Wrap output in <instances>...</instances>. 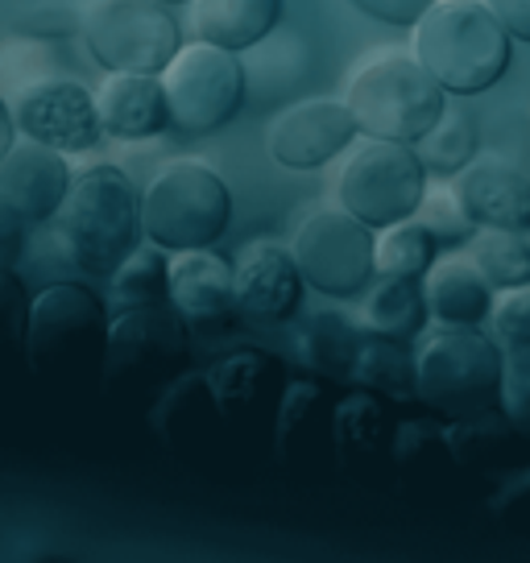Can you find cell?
<instances>
[{
	"mask_svg": "<svg viewBox=\"0 0 530 563\" xmlns=\"http://www.w3.org/2000/svg\"><path fill=\"white\" fill-rule=\"evenodd\" d=\"M232 224V191L212 162L170 158L142 191V229L166 253L216 249Z\"/></svg>",
	"mask_w": 530,
	"mask_h": 563,
	"instance_id": "7",
	"label": "cell"
},
{
	"mask_svg": "<svg viewBox=\"0 0 530 563\" xmlns=\"http://www.w3.org/2000/svg\"><path fill=\"white\" fill-rule=\"evenodd\" d=\"M373 245H377V232L340 203L307 211L290 236V253L299 262L307 290L332 302H353L373 286L377 278Z\"/></svg>",
	"mask_w": 530,
	"mask_h": 563,
	"instance_id": "10",
	"label": "cell"
},
{
	"mask_svg": "<svg viewBox=\"0 0 530 563\" xmlns=\"http://www.w3.org/2000/svg\"><path fill=\"white\" fill-rule=\"evenodd\" d=\"M96 112H100L104 137L121 145H145V141L166 137L170 129V108H166L158 75L108 70L96 88Z\"/></svg>",
	"mask_w": 530,
	"mask_h": 563,
	"instance_id": "20",
	"label": "cell"
},
{
	"mask_svg": "<svg viewBox=\"0 0 530 563\" xmlns=\"http://www.w3.org/2000/svg\"><path fill=\"white\" fill-rule=\"evenodd\" d=\"M485 4L494 9V18L501 21L510 42L530 46V0H485Z\"/></svg>",
	"mask_w": 530,
	"mask_h": 563,
	"instance_id": "37",
	"label": "cell"
},
{
	"mask_svg": "<svg viewBox=\"0 0 530 563\" xmlns=\"http://www.w3.org/2000/svg\"><path fill=\"white\" fill-rule=\"evenodd\" d=\"M353 386L373 389V394H382L394 406L419 402V389H415V344L369 332L361 352H356Z\"/></svg>",
	"mask_w": 530,
	"mask_h": 563,
	"instance_id": "27",
	"label": "cell"
},
{
	"mask_svg": "<svg viewBox=\"0 0 530 563\" xmlns=\"http://www.w3.org/2000/svg\"><path fill=\"white\" fill-rule=\"evenodd\" d=\"M195 361V328L175 302H133L117 307L108 319L104 389L121 394H154L170 386Z\"/></svg>",
	"mask_w": 530,
	"mask_h": 563,
	"instance_id": "6",
	"label": "cell"
},
{
	"mask_svg": "<svg viewBox=\"0 0 530 563\" xmlns=\"http://www.w3.org/2000/svg\"><path fill=\"white\" fill-rule=\"evenodd\" d=\"M415 154L423 162L427 178H456L468 162L481 154V124L464 108H443V117L431 124V133L415 141Z\"/></svg>",
	"mask_w": 530,
	"mask_h": 563,
	"instance_id": "28",
	"label": "cell"
},
{
	"mask_svg": "<svg viewBox=\"0 0 530 563\" xmlns=\"http://www.w3.org/2000/svg\"><path fill=\"white\" fill-rule=\"evenodd\" d=\"M440 253V241L427 232L423 220L410 216V220H398L377 232L373 262H377V274H386V278H423Z\"/></svg>",
	"mask_w": 530,
	"mask_h": 563,
	"instance_id": "30",
	"label": "cell"
},
{
	"mask_svg": "<svg viewBox=\"0 0 530 563\" xmlns=\"http://www.w3.org/2000/svg\"><path fill=\"white\" fill-rule=\"evenodd\" d=\"M427 311L448 328H485L494 316L497 290L481 278V269L464 249H448L423 274Z\"/></svg>",
	"mask_w": 530,
	"mask_h": 563,
	"instance_id": "23",
	"label": "cell"
},
{
	"mask_svg": "<svg viewBox=\"0 0 530 563\" xmlns=\"http://www.w3.org/2000/svg\"><path fill=\"white\" fill-rule=\"evenodd\" d=\"M410 54L448 96H481L506 79L514 42L485 0H435L415 21Z\"/></svg>",
	"mask_w": 530,
	"mask_h": 563,
	"instance_id": "3",
	"label": "cell"
},
{
	"mask_svg": "<svg viewBox=\"0 0 530 563\" xmlns=\"http://www.w3.org/2000/svg\"><path fill=\"white\" fill-rule=\"evenodd\" d=\"M216 410L229 427L232 443H274L278 406L286 398L290 373L265 349H236L203 369Z\"/></svg>",
	"mask_w": 530,
	"mask_h": 563,
	"instance_id": "12",
	"label": "cell"
},
{
	"mask_svg": "<svg viewBox=\"0 0 530 563\" xmlns=\"http://www.w3.org/2000/svg\"><path fill=\"white\" fill-rule=\"evenodd\" d=\"M419 220H423L427 232L440 241L443 253H448V249H464L473 241V232H477L473 216L460 203V195L452 191V183H443V178H431V183H427V195H423V203H419Z\"/></svg>",
	"mask_w": 530,
	"mask_h": 563,
	"instance_id": "32",
	"label": "cell"
},
{
	"mask_svg": "<svg viewBox=\"0 0 530 563\" xmlns=\"http://www.w3.org/2000/svg\"><path fill=\"white\" fill-rule=\"evenodd\" d=\"M283 21V0H191V30L199 42H212L220 51L245 54Z\"/></svg>",
	"mask_w": 530,
	"mask_h": 563,
	"instance_id": "24",
	"label": "cell"
},
{
	"mask_svg": "<svg viewBox=\"0 0 530 563\" xmlns=\"http://www.w3.org/2000/svg\"><path fill=\"white\" fill-rule=\"evenodd\" d=\"M356 137H361V129L344 100L307 96L274 117L269 133H265V150L290 175H311V170H323L344 158Z\"/></svg>",
	"mask_w": 530,
	"mask_h": 563,
	"instance_id": "14",
	"label": "cell"
},
{
	"mask_svg": "<svg viewBox=\"0 0 530 563\" xmlns=\"http://www.w3.org/2000/svg\"><path fill=\"white\" fill-rule=\"evenodd\" d=\"M365 323L344 311H316L302 319L299 328V361L316 377H332V382H353L356 352L365 344Z\"/></svg>",
	"mask_w": 530,
	"mask_h": 563,
	"instance_id": "25",
	"label": "cell"
},
{
	"mask_svg": "<svg viewBox=\"0 0 530 563\" xmlns=\"http://www.w3.org/2000/svg\"><path fill=\"white\" fill-rule=\"evenodd\" d=\"M21 249H25V224L13 220L9 211H0V265H4V269H13Z\"/></svg>",
	"mask_w": 530,
	"mask_h": 563,
	"instance_id": "38",
	"label": "cell"
},
{
	"mask_svg": "<svg viewBox=\"0 0 530 563\" xmlns=\"http://www.w3.org/2000/svg\"><path fill=\"white\" fill-rule=\"evenodd\" d=\"M427 183L431 178H427L415 145L356 137L336 175V203L344 211H353L373 232H382L398 220L419 216Z\"/></svg>",
	"mask_w": 530,
	"mask_h": 563,
	"instance_id": "9",
	"label": "cell"
},
{
	"mask_svg": "<svg viewBox=\"0 0 530 563\" xmlns=\"http://www.w3.org/2000/svg\"><path fill=\"white\" fill-rule=\"evenodd\" d=\"M361 18L389 25V30H415V21L423 18L435 0H349Z\"/></svg>",
	"mask_w": 530,
	"mask_h": 563,
	"instance_id": "36",
	"label": "cell"
},
{
	"mask_svg": "<svg viewBox=\"0 0 530 563\" xmlns=\"http://www.w3.org/2000/svg\"><path fill=\"white\" fill-rule=\"evenodd\" d=\"M332 410L336 402L319 382L290 377L286 398L278 406V422H274V456L290 468L332 460Z\"/></svg>",
	"mask_w": 530,
	"mask_h": 563,
	"instance_id": "21",
	"label": "cell"
},
{
	"mask_svg": "<svg viewBox=\"0 0 530 563\" xmlns=\"http://www.w3.org/2000/svg\"><path fill=\"white\" fill-rule=\"evenodd\" d=\"M25 328H30V290L13 269L0 265V356L25 352Z\"/></svg>",
	"mask_w": 530,
	"mask_h": 563,
	"instance_id": "34",
	"label": "cell"
},
{
	"mask_svg": "<svg viewBox=\"0 0 530 563\" xmlns=\"http://www.w3.org/2000/svg\"><path fill=\"white\" fill-rule=\"evenodd\" d=\"M494 335L497 344H514V340H530V282L514 286V290H497L494 299Z\"/></svg>",
	"mask_w": 530,
	"mask_h": 563,
	"instance_id": "35",
	"label": "cell"
},
{
	"mask_svg": "<svg viewBox=\"0 0 530 563\" xmlns=\"http://www.w3.org/2000/svg\"><path fill=\"white\" fill-rule=\"evenodd\" d=\"M170 302L187 316L195 332H220L236 311V278L232 262L216 249L170 253Z\"/></svg>",
	"mask_w": 530,
	"mask_h": 563,
	"instance_id": "19",
	"label": "cell"
},
{
	"mask_svg": "<svg viewBox=\"0 0 530 563\" xmlns=\"http://www.w3.org/2000/svg\"><path fill=\"white\" fill-rule=\"evenodd\" d=\"M501 373L506 356L497 335L481 328H448L415 340V389L419 402L440 419H473L501 402Z\"/></svg>",
	"mask_w": 530,
	"mask_h": 563,
	"instance_id": "4",
	"label": "cell"
},
{
	"mask_svg": "<svg viewBox=\"0 0 530 563\" xmlns=\"http://www.w3.org/2000/svg\"><path fill=\"white\" fill-rule=\"evenodd\" d=\"M71 178L75 170L67 154L18 137L0 158V211H9L21 224H51L71 191Z\"/></svg>",
	"mask_w": 530,
	"mask_h": 563,
	"instance_id": "16",
	"label": "cell"
},
{
	"mask_svg": "<svg viewBox=\"0 0 530 563\" xmlns=\"http://www.w3.org/2000/svg\"><path fill=\"white\" fill-rule=\"evenodd\" d=\"M477 229L530 232V170L501 154H477L456 178H448Z\"/></svg>",
	"mask_w": 530,
	"mask_h": 563,
	"instance_id": "18",
	"label": "cell"
},
{
	"mask_svg": "<svg viewBox=\"0 0 530 563\" xmlns=\"http://www.w3.org/2000/svg\"><path fill=\"white\" fill-rule=\"evenodd\" d=\"M501 356H506V373H501V402H497V410L518 431V440L530 448V340L501 344Z\"/></svg>",
	"mask_w": 530,
	"mask_h": 563,
	"instance_id": "33",
	"label": "cell"
},
{
	"mask_svg": "<svg viewBox=\"0 0 530 563\" xmlns=\"http://www.w3.org/2000/svg\"><path fill=\"white\" fill-rule=\"evenodd\" d=\"M344 104L353 112L361 137L415 145L443 117L448 91L410 51H377L353 70Z\"/></svg>",
	"mask_w": 530,
	"mask_h": 563,
	"instance_id": "5",
	"label": "cell"
},
{
	"mask_svg": "<svg viewBox=\"0 0 530 563\" xmlns=\"http://www.w3.org/2000/svg\"><path fill=\"white\" fill-rule=\"evenodd\" d=\"M51 232L67 262L91 278H112V269L145 245L142 187L117 162H96L71 178V191L54 211Z\"/></svg>",
	"mask_w": 530,
	"mask_h": 563,
	"instance_id": "1",
	"label": "cell"
},
{
	"mask_svg": "<svg viewBox=\"0 0 530 563\" xmlns=\"http://www.w3.org/2000/svg\"><path fill=\"white\" fill-rule=\"evenodd\" d=\"M162 4H170V9H175V4H191V0H162Z\"/></svg>",
	"mask_w": 530,
	"mask_h": 563,
	"instance_id": "40",
	"label": "cell"
},
{
	"mask_svg": "<svg viewBox=\"0 0 530 563\" xmlns=\"http://www.w3.org/2000/svg\"><path fill=\"white\" fill-rule=\"evenodd\" d=\"M150 427L175 456L191 464H208L232 443L229 427L216 410L212 389L203 382V369L178 373L170 386L158 389V398L150 406Z\"/></svg>",
	"mask_w": 530,
	"mask_h": 563,
	"instance_id": "15",
	"label": "cell"
},
{
	"mask_svg": "<svg viewBox=\"0 0 530 563\" xmlns=\"http://www.w3.org/2000/svg\"><path fill=\"white\" fill-rule=\"evenodd\" d=\"M13 141H18V121H13V108H9V100L0 96V158L13 150Z\"/></svg>",
	"mask_w": 530,
	"mask_h": 563,
	"instance_id": "39",
	"label": "cell"
},
{
	"mask_svg": "<svg viewBox=\"0 0 530 563\" xmlns=\"http://www.w3.org/2000/svg\"><path fill=\"white\" fill-rule=\"evenodd\" d=\"M236 278V311L257 323H290L302 311L307 282L299 274V262L290 245L278 241H253L232 262Z\"/></svg>",
	"mask_w": 530,
	"mask_h": 563,
	"instance_id": "17",
	"label": "cell"
},
{
	"mask_svg": "<svg viewBox=\"0 0 530 563\" xmlns=\"http://www.w3.org/2000/svg\"><path fill=\"white\" fill-rule=\"evenodd\" d=\"M112 299L117 307H133V302H166L170 299V253L158 245H137L112 269Z\"/></svg>",
	"mask_w": 530,
	"mask_h": 563,
	"instance_id": "31",
	"label": "cell"
},
{
	"mask_svg": "<svg viewBox=\"0 0 530 563\" xmlns=\"http://www.w3.org/2000/svg\"><path fill=\"white\" fill-rule=\"evenodd\" d=\"M170 108V129L183 137H216L224 133L249 100V70L241 54L220 51L212 42L191 46L170 58V67L158 75Z\"/></svg>",
	"mask_w": 530,
	"mask_h": 563,
	"instance_id": "8",
	"label": "cell"
},
{
	"mask_svg": "<svg viewBox=\"0 0 530 563\" xmlns=\"http://www.w3.org/2000/svg\"><path fill=\"white\" fill-rule=\"evenodd\" d=\"M464 253L473 257L481 269V278L494 290H514L530 282V232L514 229H477L473 241L464 245Z\"/></svg>",
	"mask_w": 530,
	"mask_h": 563,
	"instance_id": "29",
	"label": "cell"
},
{
	"mask_svg": "<svg viewBox=\"0 0 530 563\" xmlns=\"http://www.w3.org/2000/svg\"><path fill=\"white\" fill-rule=\"evenodd\" d=\"M108 302L88 282H51L30 299L25 361L37 382L54 389H84L104 377Z\"/></svg>",
	"mask_w": 530,
	"mask_h": 563,
	"instance_id": "2",
	"label": "cell"
},
{
	"mask_svg": "<svg viewBox=\"0 0 530 563\" xmlns=\"http://www.w3.org/2000/svg\"><path fill=\"white\" fill-rule=\"evenodd\" d=\"M361 323L373 335L415 344L427 332V323H431L423 278H386V274H377L369 290L361 295Z\"/></svg>",
	"mask_w": 530,
	"mask_h": 563,
	"instance_id": "26",
	"label": "cell"
},
{
	"mask_svg": "<svg viewBox=\"0 0 530 563\" xmlns=\"http://www.w3.org/2000/svg\"><path fill=\"white\" fill-rule=\"evenodd\" d=\"M9 108H13V121H18V137L58 150L67 158L91 154L104 141L100 112H96V91L84 88L71 75H58V70L42 75L34 84L18 88Z\"/></svg>",
	"mask_w": 530,
	"mask_h": 563,
	"instance_id": "13",
	"label": "cell"
},
{
	"mask_svg": "<svg viewBox=\"0 0 530 563\" xmlns=\"http://www.w3.org/2000/svg\"><path fill=\"white\" fill-rule=\"evenodd\" d=\"M394 402L382 394L356 386L349 398H340L332 410V460L340 468H373L394 456L398 422H394Z\"/></svg>",
	"mask_w": 530,
	"mask_h": 563,
	"instance_id": "22",
	"label": "cell"
},
{
	"mask_svg": "<svg viewBox=\"0 0 530 563\" xmlns=\"http://www.w3.org/2000/svg\"><path fill=\"white\" fill-rule=\"evenodd\" d=\"M91 63L129 75H162L183 51V25L162 0H96L84 18Z\"/></svg>",
	"mask_w": 530,
	"mask_h": 563,
	"instance_id": "11",
	"label": "cell"
}]
</instances>
